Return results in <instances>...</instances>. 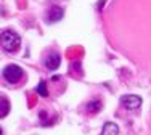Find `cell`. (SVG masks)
<instances>
[{
    "label": "cell",
    "instance_id": "cell-3",
    "mask_svg": "<svg viewBox=\"0 0 151 135\" xmlns=\"http://www.w3.org/2000/svg\"><path fill=\"white\" fill-rule=\"evenodd\" d=\"M64 16V10L58 5H53L47 10V15H45V21L47 23H58L61 18Z\"/></svg>",
    "mask_w": 151,
    "mask_h": 135
},
{
    "label": "cell",
    "instance_id": "cell-10",
    "mask_svg": "<svg viewBox=\"0 0 151 135\" xmlns=\"http://www.w3.org/2000/svg\"><path fill=\"white\" fill-rule=\"evenodd\" d=\"M0 135H2V129H0Z\"/></svg>",
    "mask_w": 151,
    "mask_h": 135
},
{
    "label": "cell",
    "instance_id": "cell-1",
    "mask_svg": "<svg viewBox=\"0 0 151 135\" xmlns=\"http://www.w3.org/2000/svg\"><path fill=\"white\" fill-rule=\"evenodd\" d=\"M0 45H2L3 50L8 52V53L18 52V50H19V47H21L19 34L15 32V31H12V29L2 31V34H0Z\"/></svg>",
    "mask_w": 151,
    "mask_h": 135
},
{
    "label": "cell",
    "instance_id": "cell-2",
    "mask_svg": "<svg viewBox=\"0 0 151 135\" xmlns=\"http://www.w3.org/2000/svg\"><path fill=\"white\" fill-rule=\"evenodd\" d=\"M2 76H3V79H5L8 84L16 85V84L23 82V79H24V71L21 69L18 65H8V66H5Z\"/></svg>",
    "mask_w": 151,
    "mask_h": 135
},
{
    "label": "cell",
    "instance_id": "cell-8",
    "mask_svg": "<svg viewBox=\"0 0 151 135\" xmlns=\"http://www.w3.org/2000/svg\"><path fill=\"white\" fill-rule=\"evenodd\" d=\"M10 113V101L6 97L0 95V118H5Z\"/></svg>",
    "mask_w": 151,
    "mask_h": 135
},
{
    "label": "cell",
    "instance_id": "cell-9",
    "mask_svg": "<svg viewBox=\"0 0 151 135\" xmlns=\"http://www.w3.org/2000/svg\"><path fill=\"white\" fill-rule=\"evenodd\" d=\"M35 90H37V93L42 95V97H48V90H47V82L45 80H40Z\"/></svg>",
    "mask_w": 151,
    "mask_h": 135
},
{
    "label": "cell",
    "instance_id": "cell-4",
    "mask_svg": "<svg viewBox=\"0 0 151 135\" xmlns=\"http://www.w3.org/2000/svg\"><path fill=\"white\" fill-rule=\"evenodd\" d=\"M121 105L127 109H137L142 106V98L138 95H124L121 97Z\"/></svg>",
    "mask_w": 151,
    "mask_h": 135
},
{
    "label": "cell",
    "instance_id": "cell-5",
    "mask_svg": "<svg viewBox=\"0 0 151 135\" xmlns=\"http://www.w3.org/2000/svg\"><path fill=\"white\" fill-rule=\"evenodd\" d=\"M60 63H61V56L58 55V53H55V52H52L44 60V65H45L47 69H56V68L60 66Z\"/></svg>",
    "mask_w": 151,
    "mask_h": 135
},
{
    "label": "cell",
    "instance_id": "cell-6",
    "mask_svg": "<svg viewBox=\"0 0 151 135\" xmlns=\"http://www.w3.org/2000/svg\"><path fill=\"white\" fill-rule=\"evenodd\" d=\"M101 135H119V126L114 122H106L103 126Z\"/></svg>",
    "mask_w": 151,
    "mask_h": 135
},
{
    "label": "cell",
    "instance_id": "cell-7",
    "mask_svg": "<svg viewBox=\"0 0 151 135\" xmlns=\"http://www.w3.org/2000/svg\"><path fill=\"white\" fill-rule=\"evenodd\" d=\"M101 108H103V103H101V100H98V98L88 101V105H87V111L90 113V114H96Z\"/></svg>",
    "mask_w": 151,
    "mask_h": 135
}]
</instances>
